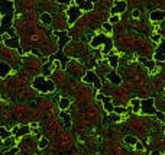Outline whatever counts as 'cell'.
Returning a JSON list of instances; mask_svg holds the SVG:
<instances>
[{
	"mask_svg": "<svg viewBox=\"0 0 165 155\" xmlns=\"http://www.w3.org/2000/svg\"><path fill=\"white\" fill-rule=\"evenodd\" d=\"M0 36L7 35L10 38L16 36L13 29V16H15V2L12 0H0Z\"/></svg>",
	"mask_w": 165,
	"mask_h": 155,
	"instance_id": "obj_1",
	"label": "cell"
},
{
	"mask_svg": "<svg viewBox=\"0 0 165 155\" xmlns=\"http://www.w3.org/2000/svg\"><path fill=\"white\" fill-rule=\"evenodd\" d=\"M32 87L35 90H38L42 94H48V93H54L55 92V84L51 80L45 78L44 76H36L32 81Z\"/></svg>",
	"mask_w": 165,
	"mask_h": 155,
	"instance_id": "obj_2",
	"label": "cell"
},
{
	"mask_svg": "<svg viewBox=\"0 0 165 155\" xmlns=\"http://www.w3.org/2000/svg\"><path fill=\"white\" fill-rule=\"evenodd\" d=\"M90 44H91L93 48H97V46H100V45H104V48H103V54H109V51H112V48H113V41H112L109 36H106V35H97V36H94V38L90 41Z\"/></svg>",
	"mask_w": 165,
	"mask_h": 155,
	"instance_id": "obj_3",
	"label": "cell"
},
{
	"mask_svg": "<svg viewBox=\"0 0 165 155\" xmlns=\"http://www.w3.org/2000/svg\"><path fill=\"white\" fill-rule=\"evenodd\" d=\"M140 112L144 115H157L158 110L154 107V99L149 97V99H144L140 100Z\"/></svg>",
	"mask_w": 165,
	"mask_h": 155,
	"instance_id": "obj_4",
	"label": "cell"
},
{
	"mask_svg": "<svg viewBox=\"0 0 165 155\" xmlns=\"http://www.w3.org/2000/svg\"><path fill=\"white\" fill-rule=\"evenodd\" d=\"M3 42H4V45L7 46V48L17 49L21 55L23 54V49L21 48V42H19V38H17V36H13V38H10V36H7V35H4V36H3Z\"/></svg>",
	"mask_w": 165,
	"mask_h": 155,
	"instance_id": "obj_5",
	"label": "cell"
},
{
	"mask_svg": "<svg viewBox=\"0 0 165 155\" xmlns=\"http://www.w3.org/2000/svg\"><path fill=\"white\" fill-rule=\"evenodd\" d=\"M67 15H68V26H72L77 22V19L83 15V12L78 9V6H70L67 10Z\"/></svg>",
	"mask_w": 165,
	"mask_h": 155,
	"instance_id": "obj_6",
	"label": "cell"
},
{
	"mask_svg": "<svg viewBox=\"0 0 165 155\" xmlns=\"http://www.w3.org/2000/svg\"><path fill=\"white\" fill-rule=\"evenodd\" d=\"M83 81H84V83L93 84L96 88H100V87H102V81H100V78H99L97 74H96L94 71H91V70L85 73V76L83 77Z\"/></svg>",
	"mask_w": 165,
	"mask_h": 155,
	"instance_id": "obj_7",
	"label": "cell"
},
{
	"mask_svg": "<svg viewBox=\"0 0 165 155\" xmlns=\"http://www.w3.org/2000/svg\"><path fill=\"white\" fill-rule=\"evenodd\" d=\"M10 132H12V136L15 139H16V138H22V136H25V135L30 134V126L29 125H17V126H15Z\"/></svg>",
	"mask_w": 165,
	"mask_h": 155,
	"instance_id": "obj_8",
	"label": "cell"
},
{
	"mask_svg": "<svg viewBox=\"0 0 165 155\" xmlns=\"http://www.w3.org/2000/svg\"><path fill=\"white\" fill-rule=\"evenodd\" d=\"M154 59H155V61H159V63H164L165 61V41L164 39L159 42V46L157 48L155 54H154Z\"/></svg>",
	"mask_w": 165,
	"mask_h": 155,
	"instance_id": "obj_9",
	"label": "cell"
},
{
	"mask_svg": "<svg viewBox=\"0 0 165 155\" xmlns=\"http://www.w3.org/2000/svg\"><path fill=\"white\" fill-rule=\"evenodd\" d=\"M126 6H127L126 2H116L113 7L110 9L112 16H116V15H119V13H123L125 10H126Z\"/></svg>",
	"mask_w": 165,
	"mask_h": 155,
	"instance_id": "obj_10",
	"label": "cell"
},
{
	"mask_svg": "<svg viewBox=\"0 0 165 155\" xmlns=\"http://www.w3.org/2000/svg\"><path fill=\"white\" fill-rule=\"evenodd\" d=\"M10 73H12V67H10V64L4 63V61H0V78L7 77Z\"/></svg>",
	"mask_w": 165,
	"mask_h": 155,
	"instance_id": "obj_11",
	"label": "cell"
},
{
	"mask_svg": "<svg viewBox=\"0 0 165 155\" xmlns=\"http://www.w3.org/2000/svg\"><path fill=\"white\" fill-rule=\"evenodd\" d=\"M149 19L152 22H161L165 19V12L164 10H154L151 15H149Z\"/></svg>",
	"mask_w": 165,
	"mask_h": 155,
	"instance_id": "obj_12",
	"label": "cell"
},
{
	"mask_svg": "<svg viewBox=\"0 0 165 155\" xmlns=\"http://www.w3.org/2000/svg\"><path fill=\"white\" fill-rule=\"evenodd\" d=\"M107 80H109L110 83H113L114 86H119V84L122 83V77L119 76L117 73H114V71H110V73H107Z\"/></svg>",
	"mask_w": 165,
	"mask_h": 155,
	"instance_id": "obj_13",
	"label": "cell"
},
{
	"mask_svg": "<svg viewBox=\"0 0 165 155\" xmlns=\"http://www.w3.org/2000/svg\"><path fill=\"white\" fill-rule=\"evenodd\" d=\"M58 106H59V109H61V112H65V110L71 106V100H70L68 97H61L58 101Z\"/></svg>",
	"mask_w": 165,
	"mask_h": 155,
	"instance_id": "obj_14",
	"label": "cell"
},
{
	"mask_svg": "<svg viewBox=\"0 0 165 155\" xmlns=\"http://www.w3.org/2000/svg\"><path fill=\"white\" fill-rule=\"evenodd\" d=\"M59 116H61V119L64 120V126H65V129H71V126H72L71 116H70L67 112H61V113H59Z\"/></svg>",
	"mask_w": 165,
	"mask_h": 155,
	"instance_id": "obj_15",
	"label": "cell"
},
{
	"mask_svg": "<svg viewBox=\"0 0 165 155\" xmlns=\"http://www.w3.org/2000/svg\"><path fill=\"white\" fill-rule=\"evenodd\" d=\"M78 4V9H80L81 12H84V10H91L94 7L93 2H76Z\"/></svg>",
	"mask_w": 165,
	"mask_h": 155,
	"instance_id": "obj_16",
	"label": "cell"
},
{
	"mask_svg": "<svg viewBox=\"0 0 165 155\" xmlns=\"http://www.w3.org/2000/svg\"><path fill=\"white\" fill-rule=\"evenodd\" d=\"M3 147H4V152L9 151V149H12V148H15L16 145H15V142H16V139L13 138V136H10L9 139H6V141H3Z\"/></svg>",
	"mask_w": 165,
	"mask_h": 155,
	"instance_id": "obj_17",
	"label": "cell"
},
{
	"mask_svg": "<svg viewBox=\"0 0 165 155\" xmlns=\"http://www.w3.org/2000/svg\"><path fill=\"white\" fill-rule=\"evenodd\" d=\"M52 70H54V63H45L42 65V73H44V77L45 76H48V74H51L52 73Z\"/></svg>",
	"mask_w": 165,
	"mask_h": 155,
	"instance_id": "obj_18",
	"label": "cell"
},
{
	"mask_svg": "<svg viewBox=\"0 0 165 155\" xmlns=\"http://www.w3.org/2000/svg\"><path fill=\"white\" fill-rule=\"evenodd\" d=\"M39 21L42 22L44 25H51L52 23V16L51 15H49V13H42V15H41V16H39Z\"/></svg>",
	"mask_w": 165,
	"mask_h": 155,
	"instance_id": "obj_19",
	"label": "cell"
},
{
	"mask_svg": "<svg viewBox=\"0 0 165 155\" xmlns=\"http://www.w3.org/2000/svg\"><path fill=\"white\" fill-rule=\"evenodd\" d=\"M107 63L112 68H117V64H119V57L117 55H109L107 58Z\"/></svg>",
	"mask_w": 165,
	"mask_h": 155,
	"instance_id": "obj_20",
	"label": "cell"
},
{
	"mask_svg": "<svg viewBox=\"0 0 165 155\" xmlns=\"http://www.w3.org/2000/svg\"><path fill=\"white\" fill-rule=\"evenodd\" d=\"M10 136H12V132L7 130L4 126H2V128H0V139H2V141H6V139H9Z\"/></svg>",
	"mask_w": 165,
	"mask_h": 155,
	"instance_id": "obj_21",
	"label": "cell"
},
{
	"mask_svg": "<svg viewBox=\"0 0 165 155\" xmlns=\"http://www.w3.org/2000/svg\"><path fill=\"white\" fill-rule=\"evenodd\" d=\"M139 63H142V65L148 67L149 70H152V68L155 67V63H154V61H149V59L144 58V57H140V58H139Z\"/></svg>",
	"mask_w": 165,
	"mask_h": 155,
	"instance_id": "obj_22",
	"label": "cell"
},
{
	"mask_svg": "<svg viewBox=\"0 0 165 155\" xmlns=\"http://www.w3.org/2000/svg\"><path fill=\"white\" fill-rule=\"evenodd\" d=\"M125 143H127V145H136V143L139 142L138 139L135 138V136H132V135H127V136H125Z\"/></svg>",
	"mask_w": 165,
	"mask_h": 155,
	"instance_id": "obj_23",
	"label": "cell"
},
{
	"mask_svg": "<svg viewBox=\"0 0 165 155\" xmlns=\"http://www.w3.org/2000/svg\"><path fill=\"white\" fill-rule=\"evenodd\" d=\"M103 107H104V110L109 112V113H113V112H114V106L112 105V100L104 101V103H103Z\"/></svg>",
	"mask_w": 165,
	"mask_h": 155,
	"instance_id": "obj_24",
	"label": "cell"
},
{
	"mask_svg": "<svg viewBox=\"0 0 165 155\" xmlns=\"http://www.w3.org/2000/svg\"><path fill=\"white\" fill-rule=\"evenodd\" d=\"M131 105L133 106V109H132V110H133L135 113H136V112H139V109H140V100H139V99H133V100L131 101Z\"/></svg>",
	"mask_w": 165,
	"mask_h": 155,
	"instance_id": "obj_25",
	"label": "cell"
},
{
	"mask_svg": "<svg viewBox=\"0 0 165 155\" xmlns=\"http://www.w3.org/2000/svg\"><path fill=\"white\" fill-rule=\"evenodd\" d=\"M48 143H49V142H48L47 138H41V139H39V142H38V148H39V149H44V148L48 147Z\"/></svg>",
	"mask_w": 165,
	"mask_h": 155,
	"instance_id": "obj_26",
	"label": "cell"
},
{
	"mask_svg": "<svg viewBox=\"0 0 165 155\" xmlns=\"http://www.w3.org/2000/svg\"><path fill=\"white\" fill-rule=\"evenodd\" d=\"M102 28H103L104 31H106V32H109V34L112 32V31H113V28H112V25H110L109 22H104V23L102 25Z\"/></svg>",
	"mask_w": 165,
	"mask_h": 155,
	"instance_id": "obj_27",
	"label": "cell"
},
{
	"mask_svg": "<svg viewBox=\"0 0 165 155\" xmlns=\"http://www.w3.org/2000/svg\"><path fill=\"white\" fill-rule=\"evenodd\" d=\"M113 113L116 115H123V113H126V109L125 107H120V106H117V107H114V112Z\"/></svg>",
	"mask_w": 165,
	"mask_h": 155,
	"instance_id": "obj_28",
	"label": "cell"
},
{
	"mask_svg": "<svg viewBox=\"0 0 165 155\" xmlns=\"http://www.w3.org/2000/svg\"><path fill=\"white\" fill-rule=\"evenodd\" d=\"M17 152H19V148L15 147V148H12V149H9V151L4 152V155H16Z\"/></svg>",
	"mask_w": 165,
	"mask_h": 155,
	"instance_id": "obj_29",
	"label": "cell"
},
{
	"mask_svg": "<svg viewBox=\"0 0 165 155\" xmlns=\"http://www.w3.org/2000/svg\"><path fill=\"white\" fill-rule=\"evenodd\" d=\"M155 116L158 117V120H159V122H165V113H164V112H159V110H158Z\"/></svg>",
	"mask_w": 165,
	"mask_h": 155,
	"instance_id": "obj_30",
	"label": "cell"
},
{
	"mask_svg": "<svg viewBox=\"0 0 165 155\" xmlns=\"http://www.w3.org/2000/svg\"><path fill=\"white\" fill-rule=\"evenodd\" d=\"M151 39H152L154 42H161L162 41V38H161V35H158V34H155V35H152L151 36Z\"/></svg>",
	"mask_w": 165,
	"mask_h": 155,
	"instance_id": "obj_31",
	"label": "cell"
},
{
	"mask_svg": "<svg viewBox=\"0 0 165 155\" xmlns=\"http://www.w3.org/2000/svg\"><path fill=\"white\" fill-rule=\"evenodd\" d=\"M119 21H120V17H119V16H112V17H110V21H109V23H110V25H113V23H117Z\"/></svg>",
	"mask_w": 165,
	"mask_h": 155,
	"instance_id": "obj_32",
	"label": "cell"
},
{
	"mask_svg": "<svg viewBox=\"0 0 165 155\" xmlns=\"http://www.w3.org/2000/svg\"><path fill=\"white\" fill-rule=\"evenodd\" d=\"M139 15H140V12H139V10H138V9H135V10L132 12V16H133V17H136V19L139 17Z\"/></svg>",
	"mask_w": 165,
	"mask_h": 155,
	"instance_id": "obj_33",
	"label": "cell"
},
{
	"mask_svg": "<svg viewBox=\"0 0 165 155\" xmlns=\"http://www.w3.org/2000/svg\"><path fill=\"white\" fill-rule=\"evenodd\" d=\"M112 119H113L114 122H119V120H120V116L116 115V113H112Z\"/></svg>",
	"mask_w": 165,
	"mask_h": 155,
	"instance_id": "obj_34",
	"label": "cell"
},
{
	"mask_svg": "<svg viewBox=\"0 0 165 155\" xmlns=\"http://www.w3.org/2000/svg\"><path fill=\"white\" fill-rule=\"evenodd\" d=\"M135 147H136V149H138V151H144V145H142L140 142H138Z\"/></svg>",
	"mask_w": 165,
	"mask_h": 155,
	"instance_id": "obj_35",
	"label": "cell"
},
{
	"mask_svg": "<svg viewBox=\"0 0 165 155\" xmlns=\"http://www.w3.org/2000/svg\"><path fill=\"white\" fill-rule=\"evenodd\" d=\"M151 155H161V151H152Z\"/></svg>",
	"mask_w": 165,
	"mask_h": 155,
	"instance_id": "obj_36",
	"label": "cell"
},
{
	"mask_svg": "<svg viewBox=\"0 0 165 155\" xmlns=\"http://www.w3.org/2000/svg\"><path fill=\"white\" fill-rule=\"evenodd\" d=\"M32 52H34L35 55H41V54H39V52H38V51H36V49H32Z\"/></svg>",
	"mask_w": 165,
	"mask_h": 155,
	"instance_id": "obj_37",
	"label": "cell"
},
{
	"mask_svg": "<svg viewBox=\"0 0 165 155\" xmlns=\"http://www.w3.org/2000/svg\"><path fill=\"white\" fill-rule=\"evenodd\" d=\"M0 100H2V96H0Z\"/></svg>",
	"mask_w": 165,
	"mask_h": 155,
	"instance_id": "obj_38",
	"label": "cell"
},
{
	"mask_svg": "<svg viewBox=\"0 0 165 155\" xmlns=\"http://www.w3.org/2000/svg\"><path fill=\"white\" fill-rule=\"evenodd\" d=\"M96 155H100V154H96Z\"/></svg>",
	"mask_w": 165,
	"mask_h": 155,
	"instance_id": "obj_39",
	"label": "cell"
}]
</instances>
